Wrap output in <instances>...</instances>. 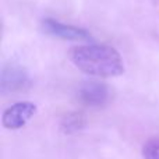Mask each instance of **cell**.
Here are the masks:
<instances>
[{"label": "cell", "instance_id": "cell-2", "mask_svg": "<svg viewBox=\"0 0 159 159\" xmlns=\"http://www.w3.org/2000/svg\"><path fill=\"white\" fill-rule=\"evenodd\" d=\"M36 106L32 102H17L4 110L2 123L8 130H18L24 127L35 116Z\"/></svg>", "mask_w": 159, "mask_h": 159}, {"label": "cell", "instance_id": "cell-3", "mask_svg": "<svg viewBox=\"0 0 159 159\" xmlns=\"http://www.w3.org/2000/svg\"><path fill=\"white\" fill-rule=\"evenodd\" d=\"M42 28L48 35H52L55 38H60L64 41H91V35L88 31L82 30V28L74 27V25H67L56 20L46 18L42 22Z\"/></svg>", "mask_w": 159, "mask_h": 159}, {"label": "cell", "instance_id": "cell-5", "mask_svg": "<svg viewBox=\"0 0 159 159\" xmlns=\"http://www.w3.org/2000/svg\"><path fill=\"white\" fill-rule=\"evenodd\" d=\"M30 85V78L24 69L10 64L2 71V92H18Z\"/></svg>", "mask_w": 159, "mask_h": 159}, {"label": "cell", "instance_id": "cell-6", "mask_svg": "<svg viewBox=\"0 0 159 159\" xmlns=\"http://www.w3.org/2000/svg\"><path fill=\"white\" fill-rule=\"evenodd\" d=\"M85 126V117L81 113H69L61 120V130L66 134H74V133L82 130Z\"/></svg>", "mask_w": 159, "mask_h": 159}, {"label": "cell", "instance_id": "cell-7", "mask_svg": "<svg viewBox=\"0 0 159 159\" xmlns=\"http://www.w3.org/2000/svg\"><path fill=\"white\" fill-rule=\"evenodd\" d=\"M143 155L145 159H159V143H149L145 145Z\"/></svg>", "mask_w": 159, "mask_h": 159}, {"label": "cell", "instance_id": "cell-4", "mask_svg": "<svg viewBox=\"0 0 159 159\" xmlns=\"http://www.w3.org/2000/svg\"><path fill=\"white\" fill-rule=\"evenodd\" d=\"M109 87L99 81H87L78 89V99L88 106H102L109 102Z\"/></svg>", "mask_w": 159, "mask_h": 159}, {"label": "cell", "instance_id": "cell-1", "mask_svg": "<svg viewBox=\"0 0 159 159\" xmlns=\"http://www.w3.org/2000/svg\"><path fill=\"white\" fill-rule=\"evenodd\" d=\"M71 63L82 73L93 77H117L124 73L120 53L106 45H81L69 52Z\"/></svg>", "mask_w": 159, "mask_h": 159}]
</instances>
